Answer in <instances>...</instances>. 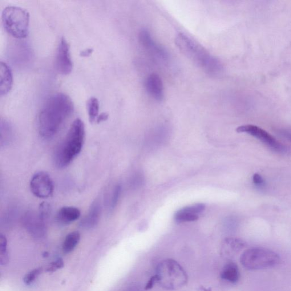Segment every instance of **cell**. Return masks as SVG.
<instances>
[{
    "instance_id": "cell-1",
    "label": "cell",
    "mask_w": 291,
    "mask_h": 291,
    "mask_svg": "<svg viewBox=\"0 0 291 291\" xmlns=\"http://www.w3.org/2000/svg\"><path fill=\"white\" fill-rule=\"evenodd\" d=\"M74 110V103L68 95L58 93L50 97L38 116L40 136L44 139H50L57 134Z\"/></svg>"
},
{
    "instance_id": "cell-2",
    "label": "cell",
    "mask_w": 291,
    "mask_h": 291,
    "mask_svg": "<svg viewBox=\"0 0 291 291\" xmlns=\"http://www.w3.org/2000/svg\"><path fill=\"white\" fill-rule=\"evenodd\" d=\"M85 135L84 123L79 119L75 120L67 135L55 149L54 160L56 167L65 168L76 158L83 148Z\"/></svg>"
},
{
    "instance_id": "cell-3",
    "label": "cell",
    "mask_w": 291,
    "mask_h": 291,
    "mask_svg": "<svg viewBox=\"0 0 291 291\" xmlns=\"http://www.w3.org/2000/svg\"><path fill=\"white\" fill-rule=\"evenodd\" d=\"M175 43L182 53L208 74H219L223 69L220 60L188 36L179 34L175 39Z\"/></svg>"
},
{
    "instance_id": "cell-4",
    "label": "cell",
    "mask_w": 291,
    "mask_h": 291,
    "mask_svg": "<svg viewBox=\"0 0 291 291\" xmlns=\"http://www.w3.org/2000/svg\"><path fill=\"white\" fill-rule=\"evenodd\" d=\"M155 277L161 288L168 291L177 290L187 284L188 277L183 268L173 260L161 261L156 267Z\"/></svg>"
},
{
    "instance_id": "cell-5",
    "label": "cell",
    "mask_w": 291,
    "mask_h": 291,
    "mask_svg": "<svg viewBox=\"0 0 291 291\" xmlns=\"http://www.w3.org/2000/svg\"><path fill=\"white\" fill-rule=\"evenodd\" d=\"M2 21L6 31L13 37L23 39L29 35L30 14L23 8L17 6L4 8Z\"/></svg>"
},
{
    "instance_id": "cell-6",
    "label": "cell",
    "mask_w": 291,
    "mask_h": 291,
    "mask_svg": "<svg viewBox=\"0 0 291 291\" xmlns=\"http://www.w3.org/2000/svg\"><path fill=\"white\" fill-rule=\"evenodd\" d=\"M281 262L279 255L268 249L253 248L242 254L240 262L247 270H259L274 268Z\"/></svg>"
},
{
    "instance_id": "cell-7",
    "label": "cell",
    "mask_w": 291,
    "mask_h": 291,
    "mask_svg": "<svg viewBox=\"0 0 291 291\" xmlns=\"http://www.w3.org/2000/svg\"><path fill=\"white\" fill-rule=\"evenodd\" d=\"M238 133H247L255 138L261 141L270 148L274 151L284 152L285 147L280 142H279L276 138L266 132L264 129L254 125H242L236 129Z\"/></svg>"
},
{
    "instance_id": "cell-8",
    "label": "cell",
    "mask_w": 291,
    "mask_h": 291,
    "mask_svg": "<svg viewBox=\"0 0 291 291\" xmlns=\"http://www.w3.org/2000/svg\"><path fill=\"white\" fill-rule=\"evenodd\" d=\"M30 189L33 195L40 199H46L53 193L54 186L49 175L45 172H38L32 177Z\"/></svg>"
},
{
    "instance_id": "cell-9",
    "label": "cell",
    "mask_w": 291,
    "mask_h": 291,
    "mask_svg": "<svg viewBox=\"0 0 291 291\" xmlns=\"http://www.w3.org/2000/svg\"><path fill=\"white\" fill-rule=\"evenodd\" d=\"M55 67L59 74L67 75L72 71L73 63L70 55V46L65 38L62 37L56 50Z\"/></svg>"
},
{
    "instance_id": "cell-10",
    "label": "cell",
    "mask_w": 291,
    "mask_h": 291,
    "mask_svg": "<svg viewBox=\"0 0 291 291\" xmlns=\"http://www.w3.org/2000/svg\"><path fill=\"white\" fill-rule=\"evenodd\" d=\"M22 224L32 236L40 238L45 235L46 227L45 219L38 213L34 211L26 212L22 217Z\"/></svg>"
},
{
    "instance_id": "cell-11",
    "label": "cell",
    "mask_w": 291,
    "mask_h": 291,
    "mask_svg": "<svg viewBox=\"0 0 291 291\" xmlns=\"http://www.w3.org/2000/svg\"><path fill=\"white\" fill-rule=\"evenodd\" d=\"M139 39L141 45L151 54L163 60H166L168 58L167 51L153 40L150 33L146 29L140 31Z\"/></svg>"
},
{
    "instance_id": "cell-12",
    "label": "cell",
    "mask_w": 291,
    "mask_h": 291,
    "mask_svg": "<svg viewBox=\"0 0 291 291\" xmlns=\"http://www.w3.org/2000/svg\"><path fill=\"white\" fill-rule=\"evenodd\" d=\"M145 87L149 96L157 101L161 102L164 98V87L160 77L153 74L147 77L145 82Z\"/></svg>"
},
{
    "instance_id": "cell-13",
    "label": "cell",
    "mask_w": 291,
    "mask_h": 291,
    "mask_svg": "<svg viewBox=\"0 0 291 291\" xmlns=\"http://www.w3.org/2000/svg\"><path fill=\"white\" fill-rule=\"evenodd\" d=\"M102 208L99 201H95L91 206L87 215L80 222V226L85 229H91L98 225L100 218Z\"/></svg>"
},
{
    "instance_id": "cell-14",
    "label": "cell",
    "mask_w": 291,
    "mask_h": 291,
    "mask_svg": "<svg viewBox=\"0 0 291 291\" xmlns=\"http://www.w3.org/2000/svg\"><path fill=\"white\" fill-rule=\"evenodd\" d=\"M0 68V95L3 96L11 90L13 86V74L10 67L5 62H1Z\"/></svg>"
},
{
    "instance_id": "cell-15",
    "label": "cell",
    "mask_w": 291,
    "mask_h": 291,
    "mask_svg": "<svg viewBox=\"0 0 291 291\" xmlns=\"http://www.w3.org/2000/svg\"><path fill=\"white\" fill-rule=\"evenodd\" d=\"M246 242L235 238H226L221 249L222 254L226 257H232L246 247Z\"/></svg>"
},
{
    "instance_id": "cell-16",
    "label": "cell",
    "mask_w": 291,
    "mask_h": 291,
    "mask_svg": "<svg viewBox=\"0 0 291 291\" xmlns=\"http://www.w3.org/2000/svg\"><path fill=\"white\" fill-rule=\"evenodd\" d=\"M81 215L80 210L74 207H63L56 214V219L60 224L68 225L78 220Z\"/></svg>"
},
{
    "instance_id": "cell-17",
    "label": "cell",
    "mask_w": 291,
    "mask_h": 291,
    "mask_svg": "<svg viewBox=\"0 0 291 291\" xmlns=\"http://www.w3.org/2000/svg\"><path fill=\"white\" fill-rule=\"evenodd\" d=\"M239 268L236 263L230 262L222 270L221 278L222 280L232 284H236L240 279Z\"/></svg>"
},
{
    "instance_id": "cell-18",
    "label": "cell",
    "mask_w": 291,
    "mask_h": 291,
    "mask_svg": "<svg viewBox=\"0 0 291 291\" xmlns=\"http://www.w3.org/2000/svg\"><path fill=\"white\" fill-rule=\"evenodd\" d=\"M80 234L78 232H72L68 234L63 242L62 249L64 253L72 252L79 243Z\"/></svg>"
},
{
    "instance_id": "cell-19",
    "label": "cell",
    "mask_w": 291,
    "mask_h": 291,
    "mask_svg": "<svg viewBox=\"0 0 291 291\" xmlns=\"http://www.w3.org/2000/svg\"><path fill=\"white\" fill-rule=\"evenodd\" d=\"M99 102L98 99L92 97L88 100L87 104V108L89 120L90 123H92L96 121L99 116Z\"/></svg>"
},
{
    "instance_id": "cell-20",
    "label": "cell",
    "mask_w": 291,
    "mask_h": 291,
    "mask_svg": "<svg viewBox=\"0 0 291 291\" xmlns=\"http://www.w3.org/2000/svg\"><path fill=\"white\" fill-rule=\"evenodd\" d=\"M174 219L177 223H183L185 222L196 221L199 219V217L197 215L182 212L179 210L175 214Z\"/></svg>"
},
{
    "instance_id": "cell-21",
    "label": "cell",
    "mask_w": 291,
    "mask_h": 291,
    "mask_svg": "<svg viewBox=\"0 0 291 291\" xmlns=\"http://www.w3.org/2000/svg\"><path fill=\"white\" fill-rule=\"evenodd\" d=\"M11 129L9 124L6 123L1 124V145L6 146L10 143L11 140Z\"/></svg>"
},
{
    "instance_id": "cell-22",
    "label": "cell",
    "mask_w": 291,
    "mask_h": 291,
    "mask_svg": "<svg viewBox=\"0 0 291 291\" xmlns=\"http://www.w3.org/2000/svg\"><path fill=\"white\" fill-rule=\"evenodd\" d=\"M43 272L42 268L35 269L27 274L23 278V282L27 286L30 285L37 278L40 274Z\"/></svg>"
},
{
    "instance_id": "cell-23",
    "label": "cell",
    "mask_w": 291,
    "mask_h": 291,
    "mask_svg": "<svg viewBox=\"0 0 291 291\" xmlns=\"http://www.w3.org/2000/svg\"><path fill=\"white\" fill-rule=\"evenodd\" d=\"M205 208V204L203 203H199L188 206V207H184L180 210L182 212L197 215V214L204 211Z\"/></svg>"
},
{
    "instance_id": "cell-24",
    "label": "cell",
    "mask_w": 291,
    "mask_h": 291,
    "mask_svg": "<svg viewBox=\"0 0 291 291\" xmlns=\"http://www.w3.org/2000/svg\"><path fill=\"white\" fill-rule=\"evenodd\" d=\"M121 192V187L120 185H117L113 190L112 195L111 196L110 203H109L110 209H113L116 207L117 203H118Z\"/></svg>"
},
{
    "instance_id": "cell-25",
    "label": "cell",
    "mask_w": 291,
    "mask_h": 291,
    "mask_svg": "<svg viewBox=\"0 0 291 291\" xmlns=\"http://www.w3.org/2000/svg\"><path fill=\"white\" fill-rule=\"evenodd\" d=\"M64 266V263L62 258H59L55 261L52 262L47 266L46 272L53 273L59 269H61Z\"/></svg>"
},
{
    "instance_id": "cell-26",
    "label": "cell",
    "mask_w": 291,
    "mask_h": 291,
    "mask_svg": "<svg viewBox=\"0 0 291 291\" xmlns=\"http://www.w3.org/2000/svg\"><path fill=\"white\" fill-rule=\"evenodd\" d=\"M7 241L6 238L2 234L0 236V255L8 254L7 252Z\"/></svg>"
},
{
    "instance_id": "cell-27",
    "label": "cell",
    "mask_w": 291,
    "mask_h": 291,
    "mask_svg": "<svg viewBox=\"0 0 291 291\" xmlns=\"http://www.w3.org/2000/svg\"><path fill=\"white\" fill-rule=\"evenodd\" d=\"M253 180L254 183L258 186H263L265 183L264 179L258 173H255L253 176Z\"/></svg>"
},
{
    "instance_id": "cell-28",
    "label": "cell",
    "mask_w": 291,
    "mask_h": 291,
    "mask_svg": "<svg viewBox=\"0 0 291 291\" xmlns=\"http://www.w3.org/2000/svg\"><path fill=\"white\" fill-rule=\"evenodd\" d=\"M108 119V115L106 113H103L102 114L99 115L98 119L96 120V122L100 123L104 122V121L107 120Z\"/></svg>"
},
{
    "instance_id": "cell-29",
    "label": "cell",
    "mask_w": 291,
    "mask_h": 291,
    "mask_svg": "<svg viewBox=\"0 0 291 291\" xmlns=\"http://www.w3.org/2000/svg\"><path fill=\"white\" fill-rule=\"evenodd\" d=\"M156 282H157V281L155 276L152 277L151 280L148 282L146 286V290L151 289Z\"/></svg>"
},
{
    "instance_id": "cell-30",
    "label": "cell",
    "mask_w": 291,
    "mask_h": 291,
    "mask_svg": "<svg viewBox=\"0 0 291 291\" xmlns=\"http://www.w3.org/2000/svg\"><path fill=\"white\" fill-rule=\"evenodd\" d=\"M93 49L92 48H88V49L82 51L80 52V55L83 56V57H87V56L91 55L93 52Z\"/></svg>"
},
{
    "instance_id": "cell-31",
    "label": "cell",
    "mask_w": 291,
    "mask_h": 291,
    "mask_svg": "<svg viewBox=\"0 0 291 291\" xmlns=\"http://www.w3.org/2000/svg\"><path fill=\"white\" fill-rule=\"evenodd\" d=\"M125 291H140L138 289L136 288V287H132L131 288H129L127 290Z\"/></svg>"
}]
</instances>
